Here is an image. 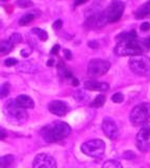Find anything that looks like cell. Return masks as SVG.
I'll use <instances>...</instances> for the list:
<instances>
[{
    "label": "cell",
    "instance_id": "7c38bea8",
    "mask_svg": "<svg viewBox=\"0 0 150 168\" xmlns=\"http://www.w3.org/2000/svg\"><path fill=\"white\" fill-rule=\"evenodd\" d=\"M47 107H48V110L51 111L52 114H56L58 117L65 116V114L69 111V106H68V104L66 102H64V101H60V100L52 101Z\"/></svg>",
    "mask_w": 150,
    "mask_h": 168
},
{
    "label": "cell",
    "instance_id": "44dd1931",
    "mask_svg": "<svg viewBox=\"0 0 150 168\" xmlns=\"http://www.w3.org/2000/svg\"><path fill=\"white\" fill-rule=\"evenodd\" d=\"M58 71H59V74L61 75L62 77H64V78H66V79H70V78H73V74H72V71H70L68 68L65 67L64 64L62 65V63H60V65L58 66Z\"/></svg>",
    "mask_w": 150,
    "mask_h": 168
},
{
    "label": "cell",
    "instance_id": "d590c367",
    "mask_svg": "<svg viewBox=\"0 0 150 168\" xmlns=\"http://www.w3.org/2000/svg\"><path fill=\"white\" fill-rule=\"evenodd\" d=\"M21 56H23V57H27V56H30L31 54V50H22L20 52Z\"/></svg>",
    "mask_w": 150,
    "mask_h": 168
},
{
    "label": "cell",
    "instance_id": "60d3db41",
    "mask_svg": "<svg viewBox=\"0 0 150 168\" xmlns=\"http://www.w3.org/2000/svg\"><path fill=\"white\" fill-rule=\"evenodd\" d=\"M54 63H55V61L52 59L48 60V62H47V66H52V65H54Z\"/></svg>",
    "mask_w": 150,
    "mask_h": 168
},
{
    "label": "cell",
    "instance_id": "e575fe53",
    "mask_svg": "<svg viewBox=\"0 0 150 168\" xmlns=\"http://www.w3.org/2000/svg\"><path fill=\"white\" fill-rule=\"evenodd\" d=\"M64 56L67 60H70L72 59V52L69 50H64Z\"/></svg>",
    "mask_w": 150,
    "mask_h": 168
},
{
    "label": "cell",
    "instance_id": "f35d334b",
    "mask_svg": "<svg viewBox=\"0 0 150 168\" xmlns=\"http://www.w3.org/2000/svg\"><path fill=\"white\" fill-rule=\"evenodd\" d=\"M84 2H86V0H76L75 5H76V6H78V5H80V4H83Z\"/></svg>",
    "mask_w": 150,
    "mask_h": 168
},
{
    "label": "cell",
    "instance_id": "ac0fdd59",
    "mask_svg": "<svg viewBox=\"0 0 150 168\" xmlns=\"http://www.w3.org/2000/svg\"><path fill=\"white\" fill-rule=\"evenodd\" d=\"M14 47V43L10 41V40H5V41H1V45H0V50H1L2 55L9 54L10 50Z\"/></svg>",
    "mask_w": 150,
    "mask_h": 168
},
{
    "label": "cell",
    "instance_id": "f546056e",
    "mask_svg": "<svg viewBox=\"0 0 150 168\" xmlns=\"http://www.w3.org/2000/svg\"><path fill=\"white\" fill-rule=\"evenodd\" d=\"M123 157H124V159L126 160H132L135 158V153H132V151H125V153H123Z\"/></svg>",
    "mask_w": 150,
    "mask_h": 168
},
{
    "label": "cell",
    "instance_id": "277c9868",
    "mask_svg": "<svg viewBox=\"0 0 150 168\" xmlns=\"http://www.w3.org/2000/svg\"><path fill=\"white\" fill-rule=\"evenodd\" d=\"M132 73L138 76L150 78V58L146 56H132L128 62Z\"/></svg>",
    "mask_w": 150,
    "mask_h": 168
},
{
    "label": "cell",
    "instance_id": "7a4b0ae2",
    "mask_svg": "<svg viewBox=\"0 0 150 168\" xmlns=\"http://www.w3.org/2000/svg\"><path fill=\"white\" fill-rule=\"evenodd\" d=\"M3 113L6 117V120L10 124L23 125L27 120V113L24 108L20 107L16 102V100L10 99L4 103Z\"/></svg>",
    "mask_w": 150,
    "mask_h": 168
},
{
    "label": "cell",
    "instance_id": "83f0119b",
    "mask_svg": "<svg viewBox=\"0 0 150 168\" xmlns=\"http://www.w3.org/2000/svg\"><path fill=\"white\" fill-rule=\"evenodd\" d=\"M111 100H112V102H115V103H121V102H123V100H124V96H123L122 93H115V94L111 97Z\"/></svg>",
    "mask_w": 150,
    "mask_h": 168
},
{
    "label": "cell",
    "instance_id": "1f68e13d",
    "mask_svg": "<svg viewBox=\"0 0 150 168\" xmlns=\"http://www.w3.org/2000/svg\"><path fill=\"white\" fill-rule=\"evenodd\" d=\"M149 28H150V23L149 22H143L141 24V31L142 32H148L149 31Z\"/></svg>",
    "mask_w": 150,
    "mask_h": 168
},
{
    "label": "cell",
    "instance_id": "b9f144b4",
    "mask_svg": "<svg viewBox=\"0 0 150 168\" xmlns=\"http://www.w3.org/2000/svg\"><path fill=\"white\" fill-rule=\"evenodd\" d=\"M1 1H5V0H1Z\"/></svg>",
    "mask_w": 150,
    "mask_h": 168
},
{
    "label": "cell",
    "instance_id": "52a82bcc",
    "mask_svg": "<svg viewBox=\"0 0 150 168\" xmlns=\"http://www.w3.org/2000/svg\"><path fill=\"white\" fill-rule=\"evenodd\" d=\"M130 122L133 125H142L150 119V104L141 103L132 108L129 116Z\"/></svg>",
    "mask_w": 150,
    "mask_h": 168
},
{
    "label": "cell",
    "instance_id": "d4e9b609",
    "mask_svg": "<svg viewBox=\"0 0 150 168\" xmlns=\"http://www.w3.org/2000/svg\"><path fill=\"white\" fill-rule=\"evenodd\" d=\"M10 84L7 82H5L1 85V90H0V95H1V98H5L7 97V95L10 94Z\"/></svg>",
    "mask_w": 150,
    "mask_h": 168
},
{
    "label": "cell",
    "instance_id": "4316f807",
    "mask_svg": "<svg viewBox=\"0 0 150 168\" xmlns=\"http://www.w3.org/2000/svg\"><path fill=\"white\" fill-rule=\"evenodd\" d=\"M10 41L12 42V43H14V44H17V43H20L21 41H22V37H21V35L20 34H18V33H15V34H12L10 35Z\"/></svg>",
    "mask_w": 150,
    "mask_h": 168
},
{
    "label": "cell",
    "instance_id": "f1b7e54d",
    "mask_svg": "<svg viewBox=\"0 0 150 168\" xmlns=\"http://www.w3.org/2000/svg\"><path fill=\"white\" fill-rule=\"evenodd\" d=\"M17 63H18V61H17V59H15V58H9V59L4 60V64H5V66H7V67L16 65Z\"/></svg>",
    "mask_w": 150,
    "mask_h": 168
},
{
    "label": "cell",
    "instance_id": "d6a6232c",
    "mask_svg": "<svg viewBox=\"0 0 150 168\" xmlns=\"http://www.w3.org/2000/svg\"><path fill=\"white\" fill-rule=\"evenodd\" d=\"M88 46L91 47V49H98V47H99V43L97 41H89L88 42Z\"/></svg>",
    "mask_w": 150,
    "mask_h": 168
},
{
    "label": "cell",
    "instance_id": "484cf974",
    "mask_svg": "<svg viewBox=\"0 0 150 168\" xmlns=\"http://www.w3.org/2000/svg\"><path fill=\"white\" fill-rule=\"evenodd\" d=\"M75 99L77 100V101H85L86 99H87V95L84 93V90H81V89H79L77 90V92L75 93Z\"/></svg>",
    "mask_w": 150,
    "mask_h": 168
},
{
    "label": "cell",
    "instance_id": "9c48e42d",
    "mask_svg": "<svg viewBox=\"0 0 150 168\" xmlns=\"http://www.w3.org/2000/svg\"><path fill=\"white\" fill-rule=\"evenodd\" d=\"M136 146L143 153H146L150 149V123L141 128L136 135Z\"/></svg>",
    "mask_w": 150,
    "mask_h": 168
},
{
    "label": "cell",
    "instance_id": "e0dca14e",
    "mask_svg": "<svg viewBox=\"0 0 150 168\" xmlns=\"http://www.w3.org/2000/svg\"><path fill=\"white\" fill-rule=\"evenodd\" d=\"M15 158L13 154H6V156H2L0 159V163H1V168H9L14 164Z\"/></svg>",
    "mask_w": 150,
    "mask_h": 168
},
{
    "label": "cell",
    "instance_id": "5bb4252c",
    "mask_svg": "<svg viewBox=\"0 0 150 168\" xmlns=\"http://www.w3.org/2000/svg\"><path fill=\"white\" fill-rule=\"evenodd\" d=\"M16 102L20 107L24 108V109H31L35 107V102L31 99L30 96L26 95H20L16 98Z\"/></svg>",
    "mask_w": 150,
    "mask_h": 168
},
{
    "label": "cell",
    "instance_id": "8d00e7d4",
    "mask_svg": "<svg viewBox=\"0 0 150 168\" xmlns=\"http://www.w3.org/2000/svg\"><path fill=\"white\" fill-rule=\"evenodd\" d=\"M144 44L146 45L147 49H150V37H149V38H147V39L144 40Z\"/></svg>",
    "mask_w": 150,
    "mask_h": 168
},
{
    "label": "cell",
    "instance_id": "3957f363",
    "mask_svg": "<svg viewBox=\"0 0 150 168\" xmlns=\"http://www.w3.org/2000/svg\"><path fill=\"white\" fill-rule=\"evenodd\" d=\"M146 50L147 47L144 43H141L136 40H131V41L119 42L115 45L114 52L118 56H138L144 53Z\"/></svg>",
    "mask_w": 150,
    "mask_h": 168
},
{
    "label": "cell",
    "instance_id": "ffe728a7",
    "mask_svg": "<svg viewBox=\"0 0 150 168\" xmlns=\"http://www.w3.org/2000/svg\"><path fill=\"white\" fill-rule=\"evenodd\" d=\"M34 19H35V15L30 13V14H25L24 16H22L18 23H19V25H21V26H24V25L30 24Z\"/></svg>",
    "mask_w": 150,
    "mask_h": 168
},
{
    "label": "cell",
    "instance_id": "4fadbf2b",
    "mask_svg": "<svg viewBox=\"0 0 150 168\" xmlns=\"http://www.w3.org/2000/svg\"><path fill=\"white\" fill-rule=\"evenodd\" d=\"M85 89L93 90V92H107L109 89V85L105 82H98L94 80H88L84 83Z\"/></svg>",
    "mask_w": 150,
    "mask_h": 168
},
{
    "label": "cell",
    "instance_id": "836d02e7",
    "mask_svg": "<svg viewBox=\"0 0 150 168\" xmlns=\"http://www.w3.org/2000/svg\"><path fill=\"white\" fill-rule=\"evenodd\" d=\"M59 50H60V46H59V44H56L55 46H52V49L51 50V53L52 55H56L58 54V52H59Z\"/></svg>",
    "mask_w": 150,
    "mask_h": 168
},
{
    "label": "cell",
    "instance_id": "74e56055",
    "mask_svg": "<svg viewBox=\"0 0 150 168\" xmlns=\"http://www.w3.org/2000/svg\"><path fill=\"white\" fill-rule=\"evenodd\" d=\"M72 84L73 86H78L79 85V81L77 78H72Z\"/></svg>",
    "mask_w": 150,
    "mask_h": 168
},
{
    "label": "cell",
    "instance_id": "cb8c5ba5",
    "mask_svg": "<svg viewBox=\"0 0 150 168\" xmlns=\"http://www.w3.org/2000/svg\"><path fill=\"white\" fill-rule=\"evenodd\" d=\"M16 4H17V6L21 7V9H27V7H31L34 5L33 2L30 1V0H17Z\"/></svg>",
    "mask_w": 150,
    "mask_h": 168
},
{
    "label": "cell",
    "instance_id": "603a6c76",
    "mask_svg": "<svg viewBox=\"0 0 150 168\" xmlns=\"http://www.w3.org/2000/svg\"><path fill=\"white\" fill-rule=\"evenodd\" d=\"M102 168H123L122 165L119 161H115V160H108L103 164Z\"/></svg>",
    "mask_w": 150,
    "mask_h": 168
},
{
    "label": "cell",
    "instance_id": "8fae6325",
    "mask_svg": "<svg viewBox=\"0 0 150 168\" xmlns=\"http://www.w3.org/2000/svg\"><path fill=\"white\" fill-rule=\"evenodd\" d=\"M102 129L104 135L110 140H115L119 136V129L115 122L111 118H104L102 122Z\"/></svg>",
    "mask_w": 150,
    "mask_h": 168
},
{
    "label": "cell",
    "instance_id": "8992f818",
    "mask_svg": "<svg viewBox=\"0 0 150 168\" xmlns=\"http://www.w3.org/2000/svg\"><path fill=\"white\" fill-rule=\"evenodd\" d=\"M124 9H125V4L123 1L114 0V1L110 2V4L107 6V9L104 12H102L106 23H112L119 21L120 18L123 15Z\"/></svg>",
    "mask_w": 150,
    "mask_h": 168
},
{
    "label": "cell",
    "instance_id": "4dcf8cb0",
    "mask_svg": "<svg viewBox=\"0 0 150 168\" xmlns=\"http://www.w3.org/2000/svg\"><path fill=\"white\" fill-rule=\"evenodd\" d=\"M52 28H54L55 30H60V28H62V20L61 19H57L54 22V24H52Z\"/></svg>",
    "mask_w": 150,
    "mask_h": 168
},
{
    "label": "cell",
    "instance_id": "d6986e66",
    "mask_svg": "<svg viewBox=\"0 0 150 168\" xmlns=\"http://www.w3.org/2000/svg\"><path fill=\"white\" fill-rule=\"evenodd\" d=\"M106 102V97L104 95H99L94 98V100L90 103V106L94 108H99L102 107L104 105V103Z\"/></svg>",
    "mask_w": 150,
    "mask_h": 168
},
{
    "label": "cell",
    "instance_id": "30bf717a",
    "mask_svg": "<svg viewBox=\"0 0 150 168\" xmlns=\"http://www.w3.org/2000/svg\"><path fill=\"white\" fill-rule=\"evenodd\" d=\"M33 168H57V162L51 154L39 153L33 161Z\"/></svg>",
    "mask_w": 150,
    "mask_h": 168
},
{
    "label": "cell",
    "instance_id": "6da1fadb",
    "mask_svg": "<svg viewBox=\"0 0 150 168\" xmlns=\"http://www.w3.org/2000/svg\"><path fill=\"white\" fill-rule=\"evenodd\" d=\"M72 128L63 121H55L45 125L41 129V137L47 143H55L61 141L70 135Z\"/></svg>",
    "mask_w": 150,
    "mask_h": 168
},
{
    "label": "cell",
    "instance_id": "7402d4cb",
    "mask_svg": "<svg viewBox=\"0 0 150 168\" xmlns=\"http://www.w3.org/2000/svg\"><path fill=\"white\" fill-rule=\"evenodd\" d=\"M31 33L36 34L41 41H46V40L48 39V35H47V33L44 30H41V28H33V30H31Z\"/></svg>",
    "mask_w": 150,
    "mask_h": 168
},
{
    "label": "cell",
    "instance_id": "2e32d148",
    "mask_svg": "<svg viewBox=\"0 0 150 168\" xmlns=\"http://www.w3.org/2000/svg\"><path fill=\"white\" fill-rule=\"evenodd\" d=\"M136 39V33L135 31H131L129 33H123L117 36V41L124 42V41H131V40Z\"/></svg>",
    "mask_w": 150,
    "mask_h": 168
},
{
    "label": "cell",
    "instance_id": "9a60e30c",
    "mask_svg": "<svg viewBox=\"0 0 150 168\" xmlns=\"http://www.w3.org/2000/svg\"><path fill=\"white\" fill-rule=\"evenodd\" d=\"M150 16V1L146 2L145 4L141 5L136 12L135 13V17L136 19H142V18H146Z\"/></svg>",
    "mask_w": 150,
    "mask_h": 168
},
{
    "label": "cell",
    "instance_id": "5b68a950",
    "mask_svg": "<svg viewBox=\"0 0 150 168\" xmlns=\"http://www.w3.org/2000/svg\"><path fill=\"white\" fill-rule=\"evenodd\" d=\"M105 148H106V145L100 139H93V140L86 141L81 145V151L86 156L94 159L101 158L105 153Z\"/></svg>",
    "mask_w": 150,
    "mask_h": 168
},
{
    "label": "cell",
    "instance_id": "ba28073f",
    "mask_svg": "<svg viewBox=\"0 0 150 168\" xmlns=\"http://www.w3.org/2000/svg\"><path fill=\"white\" fill-rule=\"evenodd\" d=\"M110 68V63L103 59H93L89 61L87 66V73L90 77L103 76Z\"/></svg>",
    "mask_w": 150,
    "mask_h": 168
},
{
    "label": "cell",
    "instance_id": "ab89813d",
    "mask_svg": "<svg viewBox=\"0 0 150 168\" xmlns=\"http://www.w3.org/2000/svg\"><path fill=\"white\" fill-rule=\"evenodd\" d=\"M6 137V134H5V130L3 128H1V140H4V138Z\"/></svg>",
    "mask_w": 150,
    "mask_h": 168
}]
</instances>
